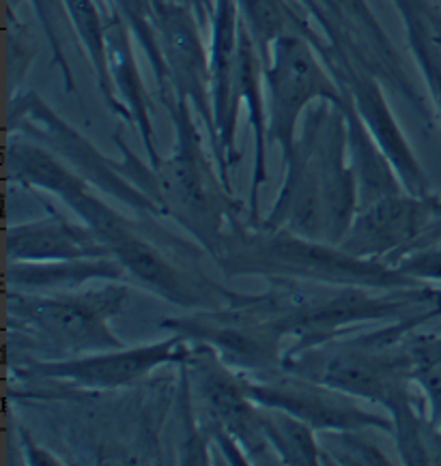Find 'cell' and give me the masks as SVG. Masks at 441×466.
<instances>
[{
  "label": "cell",
  "instance_id": "10",
  "mask_svg": "<svg viewBox=\"0 0 441 466\" xmlns=\"http://www.w3.org/2000/svg\"><path fill=\"white\" fill-rule=\"evenodd\" d=\"M183 366L216 428L240 445L250 464L280 462L263 430V409L248 396L243 374L231 368L211 346L196 342Z\"/></svg>",
  "mask_w": 441,
  "mask_h": 466
},
{
  "label": "cell",
  "instance_id": "13",
  "mask_svg": "<svg viewBox=\"0 0 441 466\" xmlns=\"http://www.w3.org/2000/svg\"><path fill=\"white\" fill-rule=\"evenodd\" d=\"M188 339L175 333L158 344L136 346V349H115L93 355L67 357V360L35 361L22 370V374L37 376V379L67 380L71 385L87 387V390H117L128 387L134 380L153 372L164 363H186L190 355Z\"/></svg>",
  "mask_w": 441,
  "mask_h": 466
},
{
  "label": "cell",
  "instance_id": "7",
  "mask_svg": "<svg viewBox=\"0 0 441 466\" xmlns=\"http://www.w3.org/2000/svg\"><path fill=\"white\" fill-rule=\"evenodd\" d=\"M164 327L186 339L211 346L231 368L246 376L282 368L284 352L280 344L287 336L250 303L248 295L232 292L226 306L205 309L190 319L166 320Z\"/></svg>",
  "mask_w": 441,
  "mask_h": 466
},
{
  "label": "cell",
  "instance_id": "26",
  "mask_svg": "<svg viewBox=\"0 0 441 466\" xmlns=\"http://www.w3.org/2000/svg\"><path fill=\"white\" fill-rule=\"evenodd\" d=\"M99 3H101V7H104L106 14H108V7H106V0H99Z\"/></svg>",
  "mask_w": 441,
  "mask_h": 466
},
{
  "label": "cell",
  "instance_id": "14",
  "mask_svg": "<svg viewBox=\"0 0 441 466\" xmlns=\"http://www.w3.org/2000/svg\"><path fill=\"white\" fill-rule=\"evenodd\" d=\"M210 74H211V106H213V140L211 155L226 187L231 189L229 170L237 164L240 151L235 145L237 118H240V97L235 91L237 54H240L241 17L235 0H216L211 17Z\"/></svg>",
  "mask_w": 441,
  "mask_h": 466
},
{
  "label": "cell",
  "instance_id": "5",
  "mask_svg": "<svg viewBox=\"0 0 441 466\" xmlns=\"http://www.w3.org/2000/svg\"><path fill=\"white\" fill-rule=\"evenodd\" d=\"M267 145H278L282 159L293 155L297 125L313 101L343 106L336 85L317 47L302 35H284L273 41L270 63L265 65Z\"/></svg>",
  "mask_w": 441,
  "mask_h": 466
},
{
  "label": "cell",
  "instance_id": "3",
  "mask_svg": "<svg viewBox=\"0 0 441 466\" xmlns=\"http://www.w3.org/2000/svg\"><path fill=\"white\" fill-rule=\"evenodd\" d=\"M216 260L229 276L291 278L379 290L426 286L385 265L384 260L357 258L338 245L314 241L287 230H273L263 224L254 228L237 224Z\"/></svg>",
  "mask_w": 441,
  "mask_h": 466
},
{
  "label": "cell",
  "instance_id": "6",
  "mask_svg": "<svg viewBox=\"0 0 441 466\" xmlns=\"http://www.w3.org/2000/svg\"><path fill=\"white\" fill-rule=\"evenodd\" d=\"M319 24L327 46L357 67L395 88L422 116H428L426 101L411 82L409 71L390 44L381 24L364 0H293Z\"/></svg>",
  "mask_w": 441,
  "mask_h": 466
},
{
  "label": "cell",
  "instance_id": "23",
  "mask_svg": "<svg viewBox=\"0 0 441 466\" xmlns=\"http://www.w3.org/2000/svg\"><path fill=\"white\" fill-rule=\"evenodd\" d=\"M31 3H33L35 14H37L41 28H44L46 37L50 41L55 63L58 65V69H61L65 91L71 93L74 91V74H71L69 61L63 50V24L67 22L71 26L67 7H65V0H31Z\"/></svg>",
  "mask_w": 441,
  "mask_h": 466
},
{
  "label": "cell",
  "instance_id": "18",
  "mask_svg": "<svg viewBox=\"0 0 441 466\" xmlns=\"http://www.w3.org/2000/svg\"><path fill=\"white\" fill-rule=\"evenodd\" d=\"M235 3L263 65L270 63L273 41L284 35H302L313 46L323 37L314 31L313 20L293 0H235Z\"/></svg>",
  "mask_w": 441,
  "mask_h": 466
},
{
  "label": "cell",
  "instance_id": "22",
  "mask_svg": "<svg viewBox=\"0 0 441 466\" xmlns=\"http://www.w3.org/2000/svg\"><path fill=\"white\" fill-rule=\"evenodd\" d=\"M261 406V404H259ZM263 409V430L267 441L282 464H325L314 430L297 417L278 409Z\"/></svg>",
  "mask_w": 441,
  "mask_h": 466
},
{
  "label": "cell",
  "instance_id": "1",
  "mask_svg": "<svg viewBox=\"0 0 441 466\" xmlns=\"http://www.w3.org/2000/svg\"><path fill=\"white\" fill-rule=\"evenodd\" d=\"M349 153L347 123L338 106L319 101L303 121L287 177L263 226L341 245L354 222L360 194Z\"/></svg>",
  "mask_w": 441,
  "mask_h": 466
},
{
  "label": "cell",
  "instance_id": "21",
  "mask_svg": "<svg viewBox=\"0 0 441 466\" xmlns=\"http://www.w3.org/2000/svg\"><path fill=\"white\" fill-rule=\"evenodd\" d=\"M409 333L405 342L409 352L411 380L425 398L428 428L435 441V462H441V333Z\"/></svg>",
  "mask_w": 441,
  "mask_h": 466
},
{
  "label": "cell",
  "instance_id": "16",
  "mask_svg": "<svg viewBox=\"0 0 441 466\" xmlns=\"http://www.w3.org/2000/svg\"><path fill=\"white\" fill-rule=\"evenodd\" d=\"M134 33L128 26V22L121 15L108 14V24H106V44H108V65L112 85L118 99L128 107L129 118L138 129L142 145H145V153L149 159V166H155L162 161L158 148H155V136H153V121H151V97L142 82L138 63L134 58V46H132Z\"/></svg>",
  "mask_w": 441,
  "mask_h": 466
},
{
  "label": "cell",
  "instance_id": "20",
  "mask_svg": "<svg viewBox=\"0 0 441 466\" xmlns=\"http://www.w3.org/2000/svg\"><path fill=\"white\" fill-rule=\"evenodd\" d=\"M428 91L441 115V11L428 0H395Z\"/></svg>",
  "mask_w": 441,
  "mask_h": 466
},
{
  "label": "cell",
  "instance_id": "2",
  "mask_svg": "<svg viewBox=\"0 0 441 466\" xmlns=\"http://www.w3.org/2000/svg\"><path fill=\"white\" fill-rule=\"evenodd\" d=\"M175 125V148L153 168L151 198L162 215L190 232L213 258L222 252L226 238L240 224V205L232 200L216 161H210L202 136L190 112V101L172 95L164 101Z\"/></svg>",
  "mask_w": 441,
  "mask_h": 466
},
{
  "label": "cell",
  "instance_id": "17",
  "mask_svg": "<svg viewBox=\"0 0 441 466\" xmlns=\"http://www.w3.org/2000/svg\"><path fill=\"white\" fill-rule=\"evenodd\" d=\"M128 273L112 256L63 262H9V289L24 292H67L88 282H125Z\"/></svg>",
  "mask_w": 441,
  "mask_h": 466
},
{
  "label": "cell",
  "instance_id": "4",
  "mask_svg": "<svg viewBox=\"0 0 441 466\" xmlns=\"http://www.w3.org/2000/svg\"><path fill=\"white\" fill-rule=\"evenodd\" d=\"M128 286L104 282L101 289L67 292H24L9 289V320L37 336L55 360L123 349L110 319L123 308Z\"/></svg>",
  "mask_w": 441,
  "mask_h": 466
},
{
  "label": "cell",
  "instance_id": "19",
  "mask_svg": "<svg viewBox=\"0 0 441 466\" xmlns=\"http://www.w3.org/2000/svg\"><path fill=\"white\" fill-rule=\"evenodd\" d=\"M65 7H67V15L76 37L80 39L82 47H85L88 54V61H91L95 80H97L99 93L101 97H104L106 106H108L118 118L132 123L128 107L123 106L121 99H118L115 85H112L108 65V44H106L108 14L101 7L99 0H65Z\"/></svg>",
  "mask_w": 441,
  "mask_h": 466
},
{
  "label": "cell",
  "instance_id": "15",
  "mask_svg": "<svg viewBox=\"0 0 441 466\" xmlns=\"http://www.w3.org/2000/svg\"><path fill=\"white\" fill-rule=\"evenodd\" d=\"M50 213L7 230L9 262H63L110 256L87 224L69 222L50 205Z\"/></svg>",
  "mask_w": 441,
  "mask_h": 466
},
{
  "label": "cell",
  "instance_id": "12",
  "mask_svg": "<svg viewBox=\"0 0 441 466\" xmlns=\"http://www.w3.org/2000/svg\"><path fill=\"white\" fill-rule=\"evenodd\" d=\"M153 26L158 35L172 95L190 101L205 123L210 147L216 140L211 106L210 56L200 37V24L181 0H151Z\"/></svg>",
  "mask_w": 441,
  "mask_h": 466
},
{
  "label": "cell",
  "instance_id": "9",
  "mask_svg": "<svg viewBox=\"0 0 441 466\" xmlns=\"http://www.w3.org/2000/svg\"><path fill=\"white\" fill-rule=\"evenodd\" d=\"M9 129L41 142L52 153H56L69 168L95 187L115 196L125 207L140 215H162L153 198L123 175L118 164L106 159L97 148L47 107L37 95H17L9 106Z\"/></svg>",
  "mask_w": 441,
  "mask_h": 466
},
{
  "label": "cell",
  "instance_id": "24",
  "mask_svg": "<svg viewBox=\"0 0 441 466\" xmlns=\"http://www.w3.org/2000/svg\"><path fill=\"white\" fill-rule=\"evenodd\" d=\"M395 268L405 276L418 279V282H441V245L433 248L415 249L407 256H403L396 262Z\"/></svg>",
  "mask_w": 441,
  "mask_h": 466
},
{
  "label": "cell",
  "instance_id": "25",
  "mask_svg": "<svg viewBox=\"0 0 441 466\" xmlns=\"http://www.w3.org/2000/svg\"><path fill=\"white\" fill-rule=\"evenodd\" d=\"M181 3L196 15L202 31H205L207 26H211L213 11H216V0H181Z\"/></svg>",
  "mask_w": 441,
  "mask_h": 466
},
{
  "label": "cell",
  "instance_id": "8",
  "mask_svg": "<svg viewBox=\"0 0 441 466\" xmlns=\"http://www.w3.org/2000/svg\"><path fill=\"white\" fill-rule=\"evenodd\" d=\"M433 245H441V198L398 191L357 208L338 248L395 267L403 256Z\"/></svg>",
  "mask_w": 441,
  "mask_h": 466
},
{
  "label": "cell",
  "instance_id": "11",
  "mask_svg": "<svg viewBox=\"0 0 441 466\" xmlns=\"http://www.w3.org/2000/svg\"><path fill=\"white\" fill-rule=\"evenodd\" d=\"M243 382H246L248 396L256 404L284 410L313 428L314 432L368 428L395 432L390 415L371 413L360 404L362 400L284 368L256 376L243 374Z\"/></svg>",
  "mask_w": 441,
  "mask_h": 466
}]
</instances>
